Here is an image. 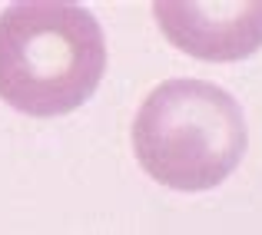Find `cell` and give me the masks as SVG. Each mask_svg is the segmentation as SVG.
I'll return each mask as SVG.
<instances>
[{
    "label": "cell",
    "mask_w": 262,
    "mask_h": 235,
    "mask_svg": "<svg viewBox=\"0 0 262 235\" xmlns=\"http://www.w3.org/2000/svg\"><path fill=\"white\" fill-rule=\"evenodd\" d=\"M106 73L100 20L67 0H20L0 10V100L27 116H63Z\"/></svg>",
    "instance_id": "obj_1"
},
{
    "label": "cell",
    "mask_w": 262,
    "mask_h": 235,
    "mask_svg": "<svg viewBox=\"0 0 262 235\" xmlns=\"http://www.w3.org/2000/svg\"><path fill=\"white\" fill-rule=\"evenodd\" d=\"M153 17L176 50L232 63L262 46V4H156Z\"/></svg>",
    "instance_id": "obj_3"
},
{
    "label": "cell",
    "mask_w": 262,
    "mask_h": 235,
    "mask_svg": "<svg viewBox=\"0 0 262 235\" xmlns=\"http://www.w3.org/2000/svg\"><path fill=\"white\" fill-rule=\"evenodd\" d=\"M249 129L239 100L206 80H166L133 120V153L149 179L176 192H206L239 169Z\"/></svg>",
    "instance_id": "obj_2"
}]
</instances>
